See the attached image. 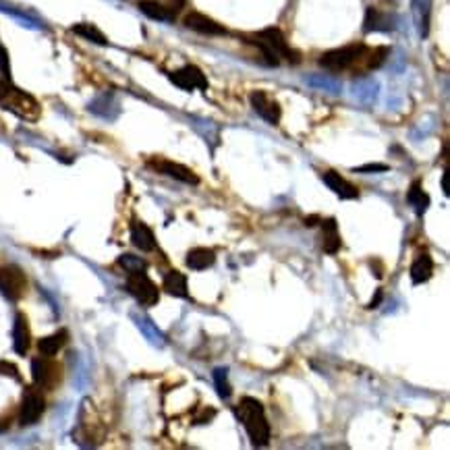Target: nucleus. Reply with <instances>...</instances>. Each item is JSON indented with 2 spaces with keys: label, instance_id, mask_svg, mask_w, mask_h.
<instances>
[{
  "label": "nucleus",
  "instance_id": "nucleus-4",
  "mask_svg": "<svg viewBox=\"0 0 450 450\" xmlns=\"http://www.w3.org/2000/svg\"><path fill=\"white\" fill-rule=\"evenodd\" d=\"M367 46L365 44H349V46H342V48H334V50H328L319 56V67L328 69V71H347V69H353L361 62L363 54H365Z\"/></svg>",
  "mask_w": 450,
  "mask_h": 450
},
{
  "label": "nucleus",
  "instance_id": "nucleus-9",
  "mask_svg": "<svg viewBox=\"0 0 450 450\" xmlns=\"http://www.w3.org/2000/svg\"><path fill=\"white\" fill-rule=\"evenodd\" d=\"M148 166L153 168L156 172H160V174H166V176L176 178V181L187 183V185H197L199 183V176L191 168H187V166H183L178 162H172V160H166V158H151Z\"/></svg>",
  "mask_w": 450,
  "mask_h": 450
},
{
  "label": "nucleus",
  "instance_id": "nucleus-7",
  "mask_svg": "<svg viewBox=\"0 0 450 450\" xmlns=\"http://www.w3.org/2000/svg\"><path fill=\"white\" fill-rule=\"evenodd\" d=\"M31 378H33V384L38 388H54L56 382L60 380V367L46 355L42 357H35L31 361Z\"/></svg>",
  "mask_w": 450,
  "mask_h": 450
},
{
  "label": "nucleus",
  "instance_id": "nucleus-25",
  "mask_svg": "<svg viewBox=\"0 0 450 450\" xmlns=\"http://www.w3.org/2000/svg\"><path fill=\"white\" fill-rule=\"evenodd\" d=\"M71 31H73L75 35L88 40V42L98 44V46H106V44H108V38H106L96 25H92V23H75V25L71 27Z\"/></svg>",
  "mask_w": 450,
  "mask_h": 450
},
{
  "label": "nucleus",
  "instance_id": "nucleus-30",
  "mask_svg": "<svg viewBox=\"0 0 450 450\" xmlns=\"http://www.w3.org/2000/svg\"><path fill=\"white\" fill-rule=\"evenodd\" d=\"M386 170H388L386 164H363L353 168V172H386Z\"/></svg>",
  "mask_w": 450,
  "mask_h": 450
},
{
  "label": "nucleus",
  "instance_id": "nucleus-28",
  "mask_svg": "<svg viewBox=\"0 0 450 450\" xmlns=\"http://www.w3.org/2000/svg\"><path fill=\"white\" fill-rule=\"evenodd\" d=\"M0 71L4 73L6 81H10V62H8V52L6 48L0 44Z\"/></svg>",
  "mask_w": 450,
  "mask_h": 450
},
{
  "label": "nucleus",
  "instance_id": "nucleus-31",
  "mask_svg": "<svg viewBox=\"0 0 450 450\" xmlns=\"http://www.w3.org/2000/svg\"><path fill=\"white\" fill-rule=\"evenodd\" d=\"M214 415H216V411H214V409H210V411H203V413H201V417H195V424H197V426H203V424H208V422H210Z\"/></svg>",
  "mask_w": 450,
  "mask_h": 450
},
{
  "label": "nucleus",
  "instance_id": "nucleus-12",
  "mask_svg": "<svg viewBox=\"0 0 450 450\" xmlns=\"http://www.w3.org/2000/svg\"><path fill=\"white\" fill-rule=\"evenodd\" d=\"M185 27L191 29V31L203 33V35H224L226 33L224 25H220L212 17H208L203 12H197V10H193V12H189L185 17Z\"/></svg>",
  "mask_w": 450,
  "mask_h": 450
},
{
  "label": "nucleus",
  "instance_id": "nucleus-5",
  "mask_svg": "<svg viewBox=\"0 0 450 450\" xmlns=\"http://www.w3.org/2000/svg\"><path fill=\"white\" fill-rule=\"evenodd\" d=\"M27 291L25 272L19 266H2L0 268V293L8 301H19Z\"/></svg>",
  "mask_w": 450,
  "mask_h": 450
},
{
  "label": "nucleus",
  "instance_id": "nucleus-15",
  "mask_svg": "<svg viewBox=\"0 0 450 450\" xmlns=\"http://www.w3.org/2000/svg\"><path fill=\"white\" fill-rule=\"evenodd\" d=\"M394 29V19L374 6H369L365 10V19H363V31H392Z\"/></svg>",
  "mask_w": 450,
  "mask_h": 450
},
{
  "label": "nucleus",
  "instance_id": "nucleus-29",
  "mask_svg": "<svg viewBox=\"0 0 450 450\" xmlns=\"http://www.w3.org/2000/svg\"><path fill=\"white\" fill-rule=\"evenodd\" d=\"M0 376H8L12 380H21L19 369L12 363H8V361H0Z\"/></svg>",
  "mask_w": 450,
  "mask_h": 450
},
{
  "label": "nucleus",
  "instance_id": "nucleus-26",
  "mask_svg": "<svg viewBox=\"0 0 450 450\" xmlns=\"http://www.w3.org/2000/svg\"><path fill=\"white\" fill-rule=\"evenodd\" d=\"M214 384H216V390L222 399H228L233 394V388L228 384V369L226 367H216L214 369Z\"/></svg>",
  "mask_w": 450,
  "mask_h": 450
},
{
  "label": "nucleus",
  "instance_id": "nucleus-10",
  "mask_svg": "<svg viewBox=\"0 0 450 450\" xmlns=\"http://www.w3.org/2000/svg\"><path fill=\"white\" fill-rule=\"evenodd\" d=\"M249 102H251V108L270 125H278L281 123V117H283V108L278 104V100H274L270 94L258 90L249 96Z\"/></svg>",
  "mask_w": 450,
  "mask_h": 450
},
{
  "label": "nucleus",
  "instance_id": "nucleus-14",
  "mask_svg": "<svg viewBox=\"0 0 450 450\" xmlns=\"http://www.w3.org/2000/svg\"><path fill=\"white\" fill-rule=\"evenodd\" d=\"M12 347L17 355H27L31 347V332H29V322L23 313L15 315V326H12Z\"/></svg>",
  "mask_w": 450,
  "mask_h": 450
},
{
  "label": "nucleus",
  "instance_id": "nucleus-8",
  "mask_svg": "<svg viewBox=\"0 0 450 450\" xmlns=\"http://www.w3.org/2000/svg\"><path fill=\"white\" fill-rule=\"evenodd\" d=\"M46 409V401L38 388H25L21 409H19V426H33Z\"/></svg>",
  "mask_w": 450,
  "mask_h": 450
},
{
  "label": "nucleus",
  "instance_id": "nucleus-27",
  "mask_svg": "<svg viewBox=\"0 0 450 450\" xmlns=\"http://www.w3.org/2000/svg\"><path fill=\"white\" fill-rule=\"evenodd\" d=\"M119 266L131 274V272H142V270H146L148 264H146L142 258H135V256H131V253H125V256L119 258Z\"/></svg>",
  "mask_w": 450,
  "mask_h": 450
},
{
  "label": "nucleus",
  "instance_id": "nucleus-16",
  "mask_svg": "<svg viewBox=\"0 0 450 450\" xmlns=\"http://www.w3.org/2000/svg\"><path fill=\"white\" fill-rule=\"evenodd\" d=\"M411 12L415 27L422 38L430 35V19H432V0H411Z\"/></svg>",
  "mask_w": 450,
  "mask_h": 450
},
{
  "label": "nucleus",
  "instance_id": "nucleus-6",
  "mask_svg": "<svg viewBox=\"0 0 450 450\" xmlns=\"http://www.w3.org/2000/svg\"><path fill=\"white\" fill-rule=\"evenodd\" d=\"M127 291L140 301L142 305L151 307L160 301V291L158 287L150 281V276L146 274V270L142 272H131L127 278Z\"/></svg>",
  "mask_w": 450,
  "mask_h": 450
},
{
  "label": "nucleus",
  "instance_id": "nucleus-23",
  "mask_svg": "<svg viewBox=\"0 0 450 450\" xmlns=\"http://www.w3.org/2000/svg\"><path fill=\"white\" fill-rule=\"evenodd\" d=\"M407 201L415 208V214H417V216H424V214L428 212V208H430V195L424 191V187H422L419 181H415V183L409 187V191H407Z\"/></svg>",
  "mask_w": 450,
  "mask_h": 450
},
{
  "label": "nucleus",
  "instance_id": "nucleus-21",
  "mask_svg": "<svg viewBox=\"0 0 450 450\" xmlns=\"http://www.w3.org/2000/svg\"><path fill=\"white\" fill-rule=\"evenodd\" d=\"M216 264V253L208 247H195L187 253V266L191 270H206Z\"/></svg>",
  "mask_w": 450,
  "mask_h": 450
},
{
  "label": "nucleus",
  "instance_id": "nucleus-19",
  "mask_svg": "<svg viewBox=\"0 0 450 450\" xmlns=\"http://www.w3.org/2000/svg\"><path fill=\"white\" fill-rule=\"evenodd\" d=\"M131 241L142 251H153L156 249V237H153L150 226L144 224V222H133V226H131Z\"/></svg>",
  "mask_w": 450,
  "mask_h": 450
},
{
  "label": "nucleus",
  "instance_id": "nucleus-33",
  "mask_svg": "<svg viewBox=\"0 0 450 450\" xmlns=\"http://www.w3.org/2000/svg\"><path fill=\"white\" fill-rule=\"evenodd\" d=\"M380 301H382V291H378V293H376V299H372V303H369L367 307H369V309H374V307H378V305H380Z\"/></svg>",
  "mask_w": 450,
  "mask_h": 450
},
{
  "label": "nucleus",
  "instance_id": "nucleus-22",
  "mask_svg": "<svg viewBox=\"0 0 450 450\" xmlns=\"http://www.w3.org/2000/svg\"><path fill=\"white\" fill-rule=\"evenodd\" d=\"M164 291L172 297H183L187 299L189 293H187V276L176 272V270H170L166 276H164Z\"/></svg>",
  "mask_w": 450,
  "mask_h": 450
},
{
  "label": "nucleus",
  "instance_id": "nucleus-24",
  "mask_svg": "<svg viewBox=\"0 0 450 450\" xmlns=\"http://www.w3.org/2000/svg\"><path fill=\"white\" fill-rule=\"evenodd\" d=\"M67 338H69L67 330H58V332H54V334L42 338V340L38 342V351H40L42 355H46V357H54V355L65 347Z\"/></svg>",
  "mask_w": 450,
  "mask_h": 450
},
{
  "label": "nucleus",
  "instance_id": "nucleus-13",
  "mask_svg": "<svg viewBox=\"0 0 450 450\" xmlns=\"http://www.w3.org/2000/svg\"><path fill=\"white\" fill-rule=\"evenodd\" d=\"M322 181L330 187V191H334L340 199H357L359 197V189L355 185H351L347 178H342L338 172L328 170L322 174Z\"/></svg>",
  "mask_w": 450,
  "mask_h": 450
},
{
  "label": "nucleus",
  "instance_id": "nucleus-17",
  "mask_svg": "<svg viewBox=\"0 0 450 450\" xmlns=\"http://www.w3.org/2000/svg\"><path fill=\"white\" fill-rule=\"evenodd\" d=\"M319 224H322V239H324L322 245H324V251L330 253V256H334V253L340 249V245H342L340 233H338V224H336L334 218L322 220Z\"/></svg>",
  "mask_w": 450,
  "mask_h": 450
},
{
  "label": "nucleus",
  "instance_id": "nucleus-1",
  "mask_svg": "<svg viewBox=\"0 0 450 450\" xmlns=\"http://www.w3.org/2000/svg\"><path fill=\"white\" fill-rule=\"evenodd\" d=\"M247 44L256 46L262 56H264V62L270 65V67H278L281 65V58L297 65L301 60L299 52H295L289 44H287V38L283 35V31L278 27H266L249 38H245Z\"/></svg>",
  "mask_w": 450,
  "mask_h": 450
},
{
  "label": "nucleus",
  "instance_id": "nucleus-20",
  "mask_svg": "<svg viewBox=\"0 0 450 450\" xmlns=\"http://www.w3.org/2000/svg\"><path fill=\"white\" fill-rule=\"evenodd\" d=\"M432 274H434V262H432V258L428 253L417 256V260L411 266V281H413V285L428 283L432 278Z\"/></svg>",
  "mask_w": 450,
  "mask_h": 450
},
{
  "label": "nucleus",
  "instance_id": "nucleus-11",
  "mask_svg": "<svg viewBox=\"0 0 450 450\" xmlns=\"http://www.w3.org/2000/svg\"><path fill=\"white\" fill-rule=\"evenodd\" d=\"M168 77H170V81H172L176 88H181V90H185V92L208 90V79H206V75L201 73V69H197L195 65H187V67H183V69H178V71H174V73H170Z\"/></svg>",
  "mask_w": 450,
  "mask_h": 450
},
{
  "label": "nucleus",
  "instance_id": "nucleus-18",
  "mask_svg": "<svg viewBox=\"0 0 450 450\" xmlns=\"http://www.w3.org/2000/svg\"><path fill=\"white\" fill-rule=\"evenodd\" d=\"M138 6L146 17H150L153 21H174V15H176L172 6H166L158 0H140Z\"/></svg>",
  "mask_w": 450,
  "mask_h": 450
},
{
  "label": "nucleus",
  "instance_id": "nucleus-32",
  "mask_svg": "<svg viewBox=\"0 0 450 450\" xmlns=\"http://www.w3.org/2000/svg\"><path fill=\"white\" fill-rule=\"evenodd\" d=\"M317 222H322L319 216H309V218H305V226H315Z\"/></svg>",
  "mask_w": 450,
  "mask_h": 450
},
{
  "label": "nucleus",
  "instance_id": "nucleus-2",
  "mask_svg": "<svg viewBox=\"0 0 450 450\" xmlns=\"http://www.w3.org/2000/svg\"><path fill=\"white\" fill-rule=\"evenodd\" d=\"M237 417L245 426V432L253 447L264 449L270 444V424L266 419V411L258 399L245 397L237 405Z\"/></svg>",
  "mask_w": 450,
  "mask_h": 450
},
{
  "label": "nucleus",
  "instance_id": "nucleus-3",
  "mask_svg": "<svg viewBox=\"0 0 450 450\" xmlns=\"http://www.w3.org/2000/svg\"><path fill=\"white\" fill-rule=\"evenodd\" d=\"M0 106L29 123H35L42 115L40 102L27 92L10 85V81H0Z\"/></svg>",
  "mask_w": 450,
  "mask_h": 450
}]
</instances>
